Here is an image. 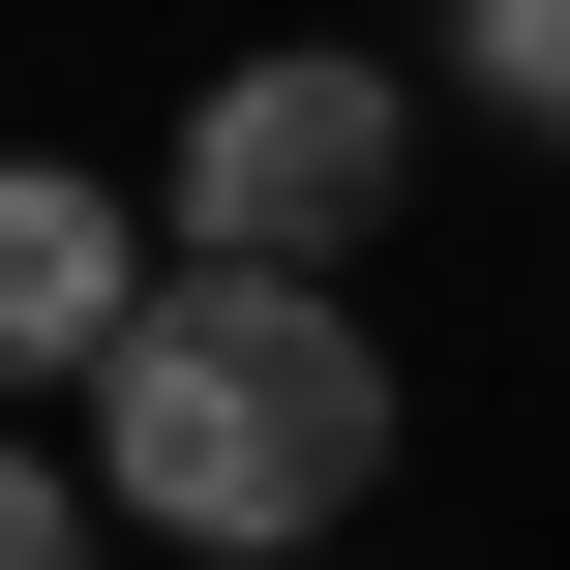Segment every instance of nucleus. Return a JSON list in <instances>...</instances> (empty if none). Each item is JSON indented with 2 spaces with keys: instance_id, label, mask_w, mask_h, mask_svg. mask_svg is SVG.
I'll list each match as a JSON object with an SVG mask.
<instances>
[{
  "instance_id": "f257e3e1",
  "label": "nucleus",
  "mask_w": 570,
  "mask_h": 570,
  "mask_svg": "<svg viewBox=\"0 0 570 570\" xmlns=\"http://www.w3.org/2000/svg\"><path fill=\"white\" fill-rule=\"evenodd\" d=\"M60 421H90V481H120L180 570H210V541H331V511L391 481V361H361L331 271H180Z\"/></svg>"
},
{
  "instance_id": "20e7f679",
  "label": "nucleus",
  "mask_w": 570,
  "mask_h": 570,
  "mask_svg": "<svg viewBox=\"0 0 570 570\" xmlns=\"http://www.w3.org/2000/svg\"><path fill=\"white\" fill-rule=\"evenodd\" d=\"M451 90H481V120H541V150H570V0H451Z\"/></svg>"
},
{
  "instance_id": "f03ea898",
  "label": "nucleus",
  "mask_w": 570,
  "mask_h": 570,
  "mask_svg": "<svg viewBox=\"0 0 570 570\" xmlns=\"http://www.w3.org/2000/svg\"><path fill=\"white\" fill-rule=\"evenodd\" d=\"M391 180H421V90L391 60H240L180 120V271H331Z\"/></svg>"
},
{
  "instance_id": "7ed1b4c3",
  "label": "nucleus",
  "mask_w": 570,
  "mask_h": 570,
  "mask_svg": "<svg viewBox=\"0 0 570 570\" xmlns=\"http://www.w3.org/2000/svg\"><path fill=\"white\" fill-rule=\"evenodd\" d=\"M150 301H180V271H150V210H120V180H0V361H30V391H90Z\"/></svg>"
}]
</instances>
